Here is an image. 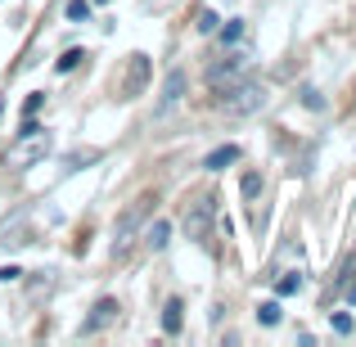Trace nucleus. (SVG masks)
Segmentation results:
<instances>
[{
    "mask_svg": "<svg viewBox=\"0 0 356 347\" xmlns=\"http://www.w3.org/2000/svg\"><path fill=\"white\" fill-rule=\"evenodd\" d=\"M185 95V72L181 68H176L172 72V77H167V95H163V113H167V108H172L176 104V99H181Z\"/></svg>",
    "mask_w": 356,
    "mask_h": 347,
    "instance_id": "nucleus-10",
    "label": "nucleus"
},
{
    "mask_svg": "<svg viewBox=\"0 0 356 347\" xmlns=\"http://www.w3.org/2000/svg\"><path fill=\"white\" fill-rule=\"evenodd\" d=\"M99 158H104V149H77V154H68V158H63V167H68V172H81V167L99 163Z\"/></svg>",
    "mask_w": 356,
    "mask_h": 347,
    "instance_id": "nucleus-8",
    "label": "nucleus"
},
{
    "mask_svg": "<svg viewBox=\"0 0 356 347\" xmlns=\"http://www.w3.org/2000/svg\"><path fill=\"white\" fill-rule=\"evenodd\" d=\"M334 334H352V316H343V312H334Z\"/></svg>",
    "mask_w": 356,
    "mask_h": 347,
    "instance_id": "nucleus-20",
    "label": "nucleus"
},
{
    "mask_svg": "<svg viewBox=\"0 0 356 347\" xmlns=\"http://www.w3.org/2000/svg\"><path fill=\"white\" fill-rule=\"evenodd\" d=\"M167 239H172V221H154V226H149V234H145V243H149L154 252H163Z\"/></svg>",
    "mask_w": 356,
    "mask_h": 347,
    "instance_id": "nucleus-9",
    "label": "nucleus"
},
{
    "mask_svg": "<svg viewBox=\"0 0 356 347\" xmlns=\"http://www.w3.org/2000/svg\"><path fill=\"white\" fill-rule=\"evenodd\" d=\"M149 86V59H145V54H136V63H131V68H127V86H122V95H140V90H145Z\"/></svg>",
    "mask_w": 356,
    "mask_h": 347,
    "instance_id": "nucleus-6",
    "label": "nucleus"
},
{
    "mask_svg": "<svg viewBox=\"0 0 356 347\" xmlns=\"http://www.w3.org/2000/svg\"><path fill=\"white\" fill-rule=\"evenodd\" d=\"M45 154H50V131L32 127V131H23V140H18L14 149H9V163L23 167V163H36V158H45Z\"/></svg>",
    "mask_w": 356,
    "mask_h": 347,
    "instance_id": "nucleus-2",
    "label": "nucleus"
},
{
    "mask_svg": "<svg viewBox=\"0 0 356 347\" xmlns=\"http://www.w3.org/2000/svg\"><path fill=\"white\" fill-rule=\"evenodd\" d=\"M257 321H261V325H275V321H280V302H261V307H257Z\"/></svg>",
    "mask_w": 356,
    "mask_h": 347,
    "instance_id": "nucleus-15",
    "label": "nucleus"
},
{
    "mask_svg": "<svg viewBox=\"0 0 356 347\" xmlns=\"http://www.w3.org/2000/svg\"><path fill=\"white\" fill-rule=\"evenodd\" d=\"M212 203H217V199H199L190 208V217H185V234H190L194 243H203V239H208V230H212Z\"/></svg>",
    "mask_w": 356,
    "mask_h": 347,
    "instance_id": "nucleus-4",
    "label": "nucleus"
},
{
    "mask_svg": "<svg viewBox=\"0 0 356 347\" xmlns=\"http://www.w3.org/2000/svg\"><path fill=\"white\" fill-rule=\"evenodd\" d=\"M86 14H90V5H86V0H72V5H68V18H72V23H81Z\"/></svg>",
    "mask_w": 356,
    "mask_h": 347,
    "instance_id": "nucleus-18",
    "label": "nucleus"
},
{
    "mask_svg": "<svg viewBox=\"0 0 356 347\" xmlns=\"http://www.w3.org/2000/svg\"><path fill=\"white\" fill-rule=\"evenodd\" d=\"M99 5H104V0H99Z\"/></svg>",
    "mask_w": 356,
    "mask_h": 347,
    "instance_id": "nucleus-22",
    "label": "nucleus"
},
{
    "mask_svg": "<svg viewBox=\"0 0 356 347\" xmlns=\"http://www.w3.org/2000/svg\"><path fill=\"white\" fill-rule=\"evenodd\" d=\"M163 330L167 334H181V302H176V298L163 307Z\"/></svg>",
    "mask_w": 356,
    "mask_h": 347,
    "instance_id": "nucleus-11",
    "label": "nucleus"
},
{
    "mask_svg": "<svg viewBox=\"0 0 356 347\" xmlns=\"http://www.w3.org/2000/svg\"><path fill=\"white\" fill-rule=\"evenodd\" d=\"M217 23H221V18L212 14V9H203V14H199V32H203V36H208V32H217Z\"/></svg>",
    "mask_w": 356,
    "mask_h": 347,
    "instance_id": "nucleus-16",
    "label": "nucleus"
},
{
    "mask_svg": "<svg viewBox=\"0 0 356 347\" xmlns=\"http://www.w3.org/2000/svg\"><path fill=\"white\" fill-rule=\"evenodd\" d=\"M230 163H239V149L235 145H221V149H212V154H208V163H203V167H208V172H221V167H230Z\"/></svg>",
    "mask_w": 356,
    "mask_h": 347,
    "instance_id": "nucleus-7",
    "label": "nucleus"
},
{
    "mask_svg": "<svg viewBox=\"0 0 356 347\" xmlns=\"http://www.w3.org/2000/svg\"><path fill=\"white\" fill-rule=\"evenodd\" d=\"M348 302H356V280H352V284H348Z\"/></svg>",
    "mask_w": 356,
    "mask_h": 347,
    "instance_id": "nucleus-21",
    "label": "nucleus"
},
{
    "mask_svg": "<svg viewBox=\"0 0 356 347\" xmlns=\"http://www.w3.org/2000/svg\"><path fill=\"white\" fill-rule=\"evenodd\" d=\"M302 104L321 113V108H325V95H321V90H312V86H307V90H302Z\"/></svg>",
    "mask_w": 356,
    "mask_h": 347,
    "instance_id": "nucleus-17",
    "label": "nucleus"
},
{
    "mask_svg": "<svg viewBox=\"0 0 356 347\" xmlns=\"http://www.w3.org/2000/svg\"><path fill=\"white\" fill-rule=\"evenodd\" d=\"M118 321V302L113 298H99L95 307H90V316H86V325H81V334H95V330H108V325Z\"/></svg>",
    "mask_w": 356,
    "mask_h": 347,
    "instance_id": "nucleus-5",
    "label": "nucleus"
},
{
    "mask_svg": "<svg viewBox=\"0 0 356 347\" xmlns=\"http://www.w3.org/2000/svg\"><path fill=\"white\" fill-rule=\"evenodd\" d=\"M298 289H302V280H298V275H284V280H280V293H298Z\"/></svg>",
    "mask_w": 356,
    "mask_h": 347,
    "instance_id": "nucleus-19",
    "label": "nucleus"
},
{
    "mask_svg": "<svg viewBox=\"0 0 356 347\" xmlns=\"http://www.w3.org/2000/svg\"><path fill=\"white\" fill-rule=\"evenodd\" d=\"M217 104L226 108V113H257L261 104H266V95H261L257 81H239V86H217Z\"/></svg>",
    "mask_w": 356,
    "mask_h": 347,
    "instance_id": "nucleus-1",
    "label": "nucleus"
},
{
    "mask_svg": "<svg viewBox=\"0 0 356 347\" xmlns=\"http://www.w3.org/2000/svg\"><path fill=\"white\" fill-rule=\"evenodd\" d=\"M248 54H226V59H217V63H208V86H230L235 77H243L248 72Z\"/></svg>",
    "mask_w": 356,
    "mask_h": 347,
    "instance_id": "nucleus-3",
    "label": "nucleus"
},
{
    "mask_svg": "<svg viewBox=\"0 0 356 347\" xmlns=\"http://www.w3.org/2000/svg\"><path fill=\"white\" fill-rule=\"evenodd\" d=\"M239 36H243V18H230V23L221 27V41H226V45H235Z\"/></svg>",
    "mask_w": 356,
    "mask_h": 347,
    "instance_id": "nucleus-14",
    "label": "nucleus"
},
{
    "mask_svg": "<svg viewBox=\"0 0 356 347\" xmlns=\"http://www.w3.org/2000/svg\"><path fill=\"white\" fill-rule=\"evenodd\" d=\"M239 194H243V199H257V194H261V176H257V172H248V176L239 181Z\"/></svg>",
    "mask_w": 356,
    "mask_h": 347,
    "instance_id": "nucleus-12",
    "label": "nucleus"
},
{
    "mask_svg": "<svg viewBox=\"0 0 356 347\" xmlns=\"http://www.w3.org/2000/svg\"><path fill=\"white\" fill-rule=\"evenodd\" d=\"M81 59H86V50H63V59L54 63V68H59V72H72V68H77Z\"/></svg>",
    "mask_w": 356,
    "mask_h": 347,
    "instance_id": "nucleus-13",
    "label": "nucleus"
}]
</instances>
